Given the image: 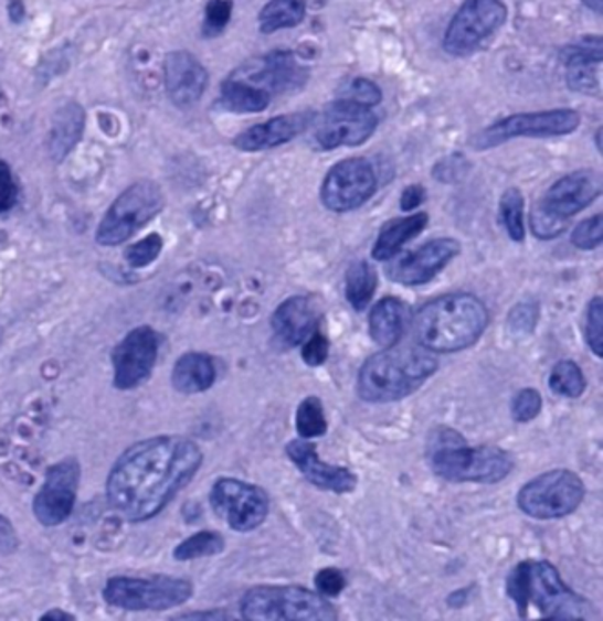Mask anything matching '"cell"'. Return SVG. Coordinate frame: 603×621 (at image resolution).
I'll return each mask as SVG.
<instances>
[{
    "label": "cell",
    "instance_id": "cell-1",
    "mask_svg": "<svg viewBox=\"0 0 603 621\" xmlns=\"http://www.w3.org/2000/svg\"><path fill=\"white\" fill-rule=\"evenodd\" d=\"M203 465V452L187 438L161 436L131 445L109 472V505L130 522H146L178 496Z\"/></svg>",
    "mask_w": 603,
    "mask_h": 621
},
{
    "label": "cell",
    "instance_id": "cell-2",
    "mask_svg": "<svg viewBox=\"0 0 603 621\" xmlns=\"http://www.w3.org/2000/svg\"><path fill=\"white\" fill-rule=\"evenodd\" d=\"M489 324V310L470 293H447L426 303L414 318L417 343L432 354L473 346Z\"/></svg>",
    "mask_w": 603,
    "mask_h": 621
},
{
    "label": "cell",
    "instance_id": "cell-3",
    "mask_svg": "<svg viewBox=\"0 0 603 621\" xmlns=\"http://www.w3.org/2000/svg\"><path fill=\"white\" fill-rule=\"evenodd\" d=\"M437 371V360L423 346H389L364 361L358 394L367 403H394L411 396Z\"/></svg>",
    "mask_w": 603,
    "mask_h": 621
},
{
    "label": "cell",
    "instance_id": "cell-4",
    "mask_svg": "<svg viewBox=\"0 0 603 621\" xmlns=\"http://www.w3.org/2000/svg\"><path fill=\"white\" fill-rule=\"evenodd\" d=\"M426 460L434 474L453 483H498L515 469V461L498 447H470L456 430L437 427L426 441Z\"/></svg>",
    "mask_w": 603,
    "mask_h": 621
},
{
    "label": "cell",
    "instance_id": "cell-5",
    "mask_svg": "<svg viewBox=\"0 0 603 621\" xmlns=\"http://www.w3.org/2000/svg\"><path fill=\"white\" fill-rule=\"evenodd\" d=\"M507 596L515 601L521 618L536 607L543 618L557 620H583L588 618V601L578 596L562 580L554 565L549 561H521L507 578Z\"/></svg>",
    "mask_w": 603,
    "mask_h": 621
},
{
    "label": "cell",
    "instance_id": "cell-6",
    "mask_svg": "<svg viewBox=\"0 0 603 621\" xmlns=\"http://www.w3.org/2000/svg\"><path fill=\"white\" fill-rule=\"evenodd\" d=\"M241 614L254 621H334L338 612L325 596L296 585H261L246 590Z\"/></svg>",
    "mask_w": 603,
    "mask_h": 621
},
{
    "label": "cell",
    "instance_id": "cell-7",
    "mask_svg": "<svg viewBox=\"0 0 603 621\" xmlns=\"http://www.w3.org/2000/svg\"><path fill=\"white\" fill-rule=\"evenodd\" d=\"M165 206L162 190L154 181H137L115 199L97 231V243L117 246L148 225Z\"/></svg>",
    "mask_w": 603,
    "mask_h": 621
},
{
    "label": "cell",
    "instance_id": "cell-8",
    "mask_svg": "<svg viewBox=\"0 0 603 621\" xmlns=\"http://www.w3.org/2000/svg\"><path fill=\"white\" fill-rule=\"evenodd\" d=\"M585 485L572 470H549L521 486L518 506L535 520H560L582 505Z\"/></svg>",
    "mask_w": 603,
    "mask_h": 621
},
{
    "label": "cell",
    "instance_id": "cell-9",
    "mask_svg": "<svg viewBox=\"0 0 603 621\" xmlns=\"http://www.w3.org/2000/svg\"><path fill=\"white\" fill-rule=\"evenodd\" d=\"M193 585L172 576L154 578H114L105 587V600L109 606L126 611H167L182 606L192 598Z\"/></svg>",
    "mask_w": 603,
    "mask_h": 621
},
{
    "label": "cell",
    "instance_id": "cell-10",
    "mask_svg": "<svg viewBox=\"0 0 603 621\" xmlns=\"http://www.w3.org/2000/svg\"><path fill=\"white\" fill-rule=\"evenodd\" d=\"M210 503L215 516L237 533H248L263 525L271 508L263 489L232 478L215 481L210 492Z\"/></svg>",
    "mask_w": 603,
    "mask_h": 621
},
{
    "label": "cell",
    "instance_id": "cell-11",
    "mask_svg": "<svg viewBox=\"0 0 603 621\" xmlns=\"http://www.w3.org/2000/svg\"><path fill=\"white\" fill-rule=\"evenodd\" d=\"M580 126V116L574 110L532 111L505 117L474 139L478 150H489L518 137L569 136Z\"/></svg>",
    "mask_w": 603,
    "mask_h": 621
},
{
    "label": "cell",
    "instance_id": "cell-12",
    "mask_svg": "<svg viewBox=\"0 0 603 621\" xmlns=\"http://www.w3.org/2000/svg\"><path fill=\"white\" fill-rule=\"evenodd\" d=\"M378 122V116L369 106L343 97L322 111L316 126V142L322 150L359 147L369 141Z\"/></svg>",
    "mask_w": 603,
    "mask_h": 621
},
{
    "label": "cell",
    "instance_id": "cell-13",
    "mask_svg": "<svg viewBox=\"0 0 603 621\" xmlns=\"http://www.w3.org/2000/svg\"><path fill=\"white\" fill-rule=\"evenodd\" d=\"M505 21L507 8L501 0H467L448 24L445 50L454 55H467L498 32Z\"/></svg>",
    "mask_w": 603,
    "mask_h": 621
},
{
    "label": "cell",
    "instance_id": "cell-14",
    "mask_svg": "<svg viewBox=\"0 0 603 621\" xmlns=\"http://www.w3.org/2000/svg\"><path fill=\"white\" fill-rule=\"evenodd\" d=\"M378 178L374 168L361 157L338 162L322 181L321 201L332 212L359 208L374 195Z\"/></svg>",
    "mask_w": 603,
    "mask_h": 621
},
{
    "label": "cell",
    "instance_id": "cell-15",
    "mask_svg": "<svg viewBox=\"0 0 603 621\" xmlns=\"http://www.w3.org/2000/svg\"><path fill=\"white\" fill-rule=\"evenodd\" d=\"M159 354V335L150 326L131 330L119 345L115 346L114 385L120 390H130L141 385L151 374Z\"/></svg>",
    "mask_w": 603,
    "mask_h": 621
},
{
    "label": "cell",
    "instance_id": "cell-16",
    "mask_svg": "<svg viewBox=\"0 0 603 621\" xmlns=\"http://www.w3.org/2000/svg\"><path fill=\"white\" fill-rule=\"evenodd\" d=\"M462 246L451 237L432 239L422 248L398 257L387 267V276L391 281L405 287H420L432 281L454 257L458 256Z\"/></svg>",
    "mask_w": 603,
    "mask_h": 621
},
{
    "label": "cell",
    "instance_id": "cell-17",
    "mask_svg": "<svg viewBox=\"0 0 603 621\" xmlns=\"http://www.w3.org/2000/svg\"><path fill=\"white\" fill-rule=\"evenodd\" d=\"M78 475L81 470L75 460L61 461L47 470L46 481L33 502V512L42 525L53 527L68 520L75 503Z\"/></svg>",
    "mask_w": 603,
    "mask_h": 621
},
{
    "label": "cell",
    "instance_id": "cell-18",
    "mask_svg": "<svg viewBox=\"0 0 603 621\" xmlns=\"http://www.w3.org/2000/svg\"><path fill=\"white\" fill-rule=\"evenodd\" d=\"M286 454L290 458L292 463L302 470V474L322 491L347 494L358 486V478L352 470L328 465L325 461L319 460L316 445L310 443L308 439L290 441L286 445Z\"/></svg>",
    "mask_w": 603,
    "mask_h": 621
},
{
    "label": "cell",
    "instance_id": "cell-19",
    "mask_svg": "<svg viewBox=\"0 0 603 621\" xmlns=\"http://www.w3.org/2000/svg\"><path fill=\"white\" fill-rule=\"evenodd\" d=\"M234 77L255 84L274 97L303 88L308 81V69L299 64L294 53L274 52L257 61L248 72H237Z\"/></svg>",
    "mask_w": 603,
    "mask_h": 621
},
{
    "label": "cell",
    "instance_id": "cell-20",
    "mask_svg": "<svg viewBox=\"0 0 603 621\" xmlns=\"http://www.w3.org/2000/svg\"><path fill=\"white\" fill-rule=\"evenodd\" d=\"M602 194V179L593 170H578L552 184L540 203L552 214L571 220Z\"/></svg>",
    "mask_w": 603,
    "mask_h": 621
},
{
    "label": "cell",
    "instance_id": "cell-21",
    "mask_svg": "<svg viewBox=\"0 0 603 621\" xmlns=\"http://www.w3.org/2000/svg\"><path fill=\"white\" fill-rule=\"evenodd\" d=\"M209 72L188 52L168 53L165 58V88L173 105L188 108L203 97Z\"/></svg>",
    "mask_w": 603,
    "mask_h": 621
},
{
    "label": "cell",
    "instance_id": "cell-22",
    "mask_svg": "<svg viewBox=\"0 0 603 621\" xmlns=\"http://www.w3.org/2000/svg\"><path fill=\"white\" fill-rule=\"evenodd\" d=\"M314 120H316L314 111H297V114L272 117L271 120L252 126L240 137H235L234 147L243 152H260V150L282 147L297 136H302L303 131L310 128Z\"/></svg>",
    "mask_w": 603,
    "mask_h": 621
},
{
    "label": "cell",
    "instance_id": "cell-23",
    "mask_svg": "<svg viewBox=\"0 0 603 621\" xmlns=\"http://www.w3.org/2000/svg\"><path fill=\"white\" fill-rule=\"evenodd\" d=\"M272 329L285 345H303L318 330V312L307 298L286 299L272 315Z\"/></svg>",
    "mask_w": 603,
    "mask_h": 621
},
{
    "label": "cell",
    "instance_id": "cell-24",
    "mask_svg": "<svg viewBox=\"0 0 603 621\" xmlns=\"http://www.w3.org/2000/svg\"><path fill=\"white\" fill-rule=\"evenodd\" d=\"M602 42L593 44H572L562 52V61L568 66L569 88L582 94H599L600 68H602Z\"/></svg>",
    "mask_w": 603,
    "mask_h": 621
},
{
    "label": "cell",
    "instance_id": "cell-25",
    "mask_svg": "<svg viewBox=\"0 0 603 621\" xmlns=\"http://www.w3.org/2000/svg\"><path fill=\"white\" fill-rule=\"evenodd\" d=\"M84 131V110L77 103H66L53 116L52 128L47 133V153L55 162H63Z\"/></svg>",
    "mask_w": 603,
    "mask_h": 621
},
{
    "label": "cell",
    "instance_id": "cell-26",
    "mask_svg": "<svg viewBox=\"0 0 603 621\" xmlns=\"http://www.w3.org/2000/svg\"><path fill=\"white\" fill-rule=\"evenodd\" d=\"M409 307L401 299L383 298L370 310L369 332L375 345L389 349L400 343L405 332Z\"/></svg>",
    "mask_w": 603,
    "mask_h": 621
},
{
    "label": "cell",
    "instance_id": "cell-27",
    "mask_svg": "<svg viewBox=\"0 0 603 621\" xmlns=\"http://www.w3.org/2000/svg\"><path fill=\"white\" fill-rule=\"evenodd\" d=\"M426 225H429V215L423 214V212L409 215L403 220L392 221L378 235L374 248H372V257L375 261L394 259L409 240L414 239L425 231Z\"/></svg>",
    "mask_w": 603,
    "mask_h": 621
},
{
    "label": "cell",
    "instance_id": "cell-28",
    "mask_svg": "<svg viewBox=\"0 0 603 621\" xmlns=\"http://www.w3.org/2000/svg\"><path fill=\"white\" fill-rule=\"evenodd\" d=\"M215 363L212 357L199 352L182 355L172 372V383L176 390L182 394H198L209 390L215 383Z\"/></svg>",
    "mask_w": 603,
    "mask_h": 621
},
{
    "label": "cell",
    "instance_id": "cell-29",
    "mask_svg": "<svg viewBox=\"0 0 603 621\" xmlns=\"http://www.w3.org/2000/svg\"><path fill=\"white\" fill-rule=\"evenodd\" d=\"M271 103L272 95L266 89L232 75L223 83L218 105L223 110L235 111V114H260L266 110Z\"/></svg>",
    "mask_w": 603,
    "mask_h": 621
},
{
    "label": "cell",
    "instance_id": "cell-30",
    "mask_svg": "<svg viewBox=\"0 0 603 621\" xmlns=\"http://www.w3.org/2000/svg\"><path fill=\"white\" fill-rule=\"evenodd\" d=\"M305 0H271L260 13L261 33L271 35L286 28L297 26L305 19Z\"/></svg>",
    "mask_w": 603,
    "mask_h": 621
},
{
    "label": "cell",
    "instance_id": "cell-31",
    "mask_svg": "<svg viewBox=\"0 0 603 621\" xmlns=\"http://www.w3.org/2000/svg\"><path fill=\"white\" fill-rule=\"evenodd\" d=\"M375 288H378V274L374 267L369 261L352 263L347 272V288H345L350 307L358 312L367 309L374 298Z\"/></svg>",
    "mask_w": 603,
    "mask_h": 621
},
{
    "label": "cell",
    "instance_id": "cell-32",
    "mask_svg": "<svg viewBox=\"0 0 603 621\" xmlns=\"http://www.w3.org/2000/svg\"><path fill=\"white\" fill-rule=\"evenodd\" d=\"M499 221L515 243L526 239V199L520 190L509 189L499 201Z\"/></svg>",
    "mask_w": 603,
    "mask_h": 621
},
{
    "label": "cell",
    "instance_id": "cell-33",
    "mask_svg": "<svg viewBox=\"0 0 603 621\" xmlns=\"http://www.w3.org/2000/svg\"><path fill=\"white\" fill-rule=\"evenodd\" d=\"M549 387L554 394L563 397H580L585 390V377L574 361L565 360L557 363L549 377Z\"/></svg>",
    "mask_w": 603,
    "mask_h": 621
},
{
    "label": "cell",
    "instance_id": "cell-34",
    "mask_svg": "<svg viewBox=\"0 0 603 621\" xmlns=\"http://www.w3.org/2000/svg\"><path fill=\"white\" fill-rule=\"evenodd\" d=\"M296 430L305 439L318 438L327 432V419H325L321 399L314 396L303 399L297 408Z\"/></svg>",
    "mask_w": 603,
    "mask_h": 621
},
{
    "label": "cell",
    "instance_id": "cell-35",
    "mask_svg": "<svg viewBox=\"0 0 603 621\" xmlns=\"http://www.w3.org/2000/svg\"><path fill=\"white\" fill-rule=\"evenodd\" d=\"M223 548L224 539L218 533L204 531V533L195 534L192 538L184 539L173 550V558L179 559V561L207 558V556H215V554L223 553Z\"/></svg>",
    "mask_w": 603,
    "mask_h": 621
},
{
    "label": "cell",
    "instance_id": "cell-36",
    "mask_svg": "<svg viewBox=\"0 0 603 621\" xmlns=\"http://www.w3.org/2000/svg\"><path fill=\"white\" fill-rule=\"evenodd\" d=\"M568 226L569 220L552 214L551 210H547L540 201L532 206L531 231L538 239L549 240L560 237L563 232L568 231Z\"/></svg>",
    "mask_w": 603,
    "mask_h": 621
},
{
    "label": "cell",
    "instance_id": "cell-37",
    "mask_svg": "<svg viewBox=\"0 0 603 621\" xmlns=\"http://www.w3.org/2000/svg\"><path fill=\"white\" fill-rule=\"evenodd\" d=\"M585 341L589 349L593 350L594 355L603 357V301L602 298H594L589 303L588 312H585Z\"/></svg>",
    "mask_w": 603,
    "mask_h": 621
},
{
    "label": "cell",
    "instance_id": "cell-38",
    "mask_svg": "<svg viewBox=\"0 0 603 621\" xmlns=\"http://www.w3.org/2000/svg\"><path fill=\"white\" fill-rule=\"evenodd\" d=\"M603 240V217L602 214L593 215L589 220L582 221L572 231L571 243L580 250H594L602 245Z\"/></svg>",
    "mask_w": 603,
    "mask_h": 621
},
{
    "label": "cell",
    "instance_id": "cell-39",
    "mask_svg": "<svg viewBox=\"0 0 603 621\" xmlns=\"http://www.w3.org/2000/svg\"><path fill=\"white\" fill-rule=\"evenodd\" d=\"M162 239L157 234L148 235L145 239L139 240L136 245H131L126 250V261L134 268H145L150 263L156 261L157 256L161 254Z\"/></svg>",
    "mask_w": 603,
    "mask_h": 621
},
{
    "label": "cell",
    "instance_id": "cell-40",
    "mask_svg": "<svg viewBox=\"0 0 603 621\" xmlns=\"http://www.w3.org/2000/svg\"><path fill=\"white\" fill-rule=\"evenodd\" d=\"M541 413L540 392L535 388H523L516 394L510 405V414L518 424H529L532 419L538 418Z\"/></svg>",
    "mask_w": 603,
    "mask_h": 621
},
{
    "label": "cell",
    "instance_id": "cell-41",
    "mask_svg": "<svg viewBox=\"0 0 603 621\" xmlns=\"http://www.w3.org/2000/svg\"><path fill=\"white\" fill-rule=\"evenodd\" d=\"M234 4L230 0H210L204 10L203 33L209 38H215L223 32L232 17Z\"/></svg>",
    "mask_w": 603,
    "mask_h": 621
},
{
    "label": "cell",
    "instance_id": "cell-42",
    "mask_svg": "<svg viewBox=\"0 0 603 621\" xmlns=\"http://www.w3.org/2000/svg\"><path fill=\"white\" fill-rule=\"evenodd\" d=\"M347 99L356 100V103H361V105L372 108V106L380 105L381 103L380 86L369 81V78H355V81L350 83Z\"/></svg>",
    "mask_w": 603,
    "mask_h": 621
},
{
    "label": "cell",
    "instance_id": "cell-43",
    "mask_svg": "<svg viewBox=\"0 0 603 621\" xmlns=\"http://www.w3.org/2000/svg\"><path fill=\"white\" fill-rule=\"evenodd\" d=\"M328 352H330L328 340L325 335L319 334V332H314V334L303 343V361H305L308 366H321L322 363L327 361Z\"/></svg>",
    "mask_w": 603,
    "mask_h": 621
},
{
    "label": "cell",
    "instance_id": "cell-44",
    "mask_svg": "<svg viewBox=\"0 0 603 621\" xmlns=\"http://www.w3.org/2000/svg\"><path fill=\"white\" fill-rule=\"evenodd\" d=\"M538 321V304L523 303L518 304L512 312L509 313V326L512 332H532Z\"/></svg>",
    "mask_w": 603,
    "mask_h": 621
},
{
    "label": "cell",
    "instance_id": "cell-45",
    "mask_svg": "<svg viewBox=\"0 0 603 621\" xmlns=\"http://www.w3.org/2000/svg\"><path fill=\"white\" fill-rule=\"evenodd\" d=\"M316 587H318L319 595L332 598V596H339L343 592L347 580H345L341 570L328 567V569L319 570L318 576H316Z\"/></svg>",
    "mask_w": 603,
    "mask_h": 621
},
{
    "label": "cell",
    "instance_id": "cell-46",
    "mask_svg": "<svg viewBox=\"0 0 603 621\" xmlns=\"http://www.w3.org/2000/svg\"><path fill=\"white\" fill-rule=\"evenodd\" d=\"M17 195H19V189H17L15 178H13L10 167L6 162H0V212L13 208Z\"/></svg>",
    "mask_w": 603,
    "mask_h": 621
},
{
    "label": "cell",
    "instance_id": "cell-47",
    "mask_svg": "<svg viewBox=\"0 0 603 621\" xmlns=\"http://www.w3.org/2000/svg\"><path fill=\"white\" fill-rule=\"evenodd\" d=\"M19 547L15 528L4 516H0V556L15 553Z\"/></svg>",
    "mask_w": 603,
    "mask_h": 621
},
{
    "label": "cell",
    "instance_id": "cell-48",
    "mask_svg": "<svg viewBox=\"0 0 603 621\" xmlns=\"http://www.w3.org/2000/svg\"><path fill=\"white\" fill-rule=\"evenodd\" d=\"M423 201H425V189L420 186V184H412L409 189L403 190V194H401V210L403 212H412L417 206H422Z\"/></svg>",
    "mask_w": 603,
    "mask_h": 621
},
{
    "label": "cell",
    "instance_id": "cell-49",
    "mask_svg": "<svg viewBox=\"0 0 603 621\" xmlns=\"http://www.w3.org/2000/svg\"><path fill=\"white\" fill-rule=\"evenodd\" d=\"M181 620H229L230 614L221 611L213 612H190V614H181Z\"/></svg>",
    "mask_w": 603,
    "mask_h": 621
},
{
    "label": "cell",
    "instance_id": "cell-50",
    "mask_svg": "<svg viewBox=\"0 0 603 621\" xmlns=\"http://www.w3.org/2000/svg\"><path fill=\"white\" fill-rule=\"evenodd\" d=\"M583 4L588 6L589 10H593L594 13L602 15L603 13V0H582Z\"/></svg>",
    "mask_w": 603,
    "mask_h": 621
},
{
    "label": "cell",
    "instance_id": "cell-51",
    "mask_svg": "<svg viewBox=\"0 0 603 621\" xmlns=\"http://www.w3.org/2000/svg\"><path fill=\"white\" fill-rule=\"evenodd\" d=\"M44 618H63V620H72V614H64V612L61 611H52V612H47V614H44Z\"/></svg>",
    "mask_w": 603,
    "mask_h": 621
}]
</instances>
